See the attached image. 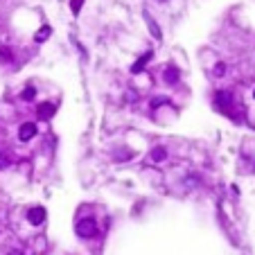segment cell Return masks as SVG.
<instances>
[{
    "instance_id": "obj_1",
    "label": "cell",
    "mask_w": 255,
    "mask_h": 255,
    "mask_svg": "<svg viewBox=\"0 0 255 255\" xmlns=\"http://www.w3.org/2000/svg\"><path fill=\"white\" fill-rule=\"evenodd\" d=\"M97 233V224L95 219H82L77 224V235L79 237H93Z\"/></svg>"
},
{
    "instance_id": "obj_2",
    "label": "cell",
    "mask_w": 255,
    "mask_h": 255,
    "mask_svg": "<svg viewBox=\"0 0 255 255\" xmlns=\"http://www.w3.org/2000/svg\"><path fill=\"white\" fill-rule=\"evenodd\" d=\"M34 133H36V124H34V122H25V124H20V129H18V138L23 140V143L32 140V138H34Z\"/></svg>"
},
{
    "instance_id": "obj_3",
    "label": "cell",
    "mask_w": 255,
    "mask_h": 255,
    "mask_svg": "<svg viewBox=\"0 0 255 255\" xmlns=\"http://www.w3.org/2000/svg\"><path fill=\"white\" fill-rule=\"evenodd\" d=\"M43 219H45V210H43V208H32V210L27 212V221H30V224H34V226L43 224Z\"/></svg>"
},
{
    "instance_id": "obj_4",
    "label": "cell",
    "mask_w": 255,
    "mask_h": 255,
    "mask_svg": "<svg viewBox=\"0 0 255 255\" xmlns=\"http://www.w3.org/2000/svg\"><path fill=\"white\" fill-rule=\"evenodd\" d=\"M54 113H57V106L50 104V102H45V104H41L39 106V118H43V120H50Z\"/></svg>"
},
{
    "instance_id": "obj_5",
    "label": "cell",
    "mask_w": 255,
    "mask_h": 255,
    "mask_svg": "<svg viewBox=\"0 0 255 255\" xmlns=\"http://www.w3.org/2000/svg\"><path fill=\"white\" fill-rule=\"evenodd\" d=\"M149 59H152V52L143 54V57L138 59V64H133V66H131V73H140V70H143L145 66H147V61H149Z\"/></svg>"
},
{
    "instance_id": "obj_6",
    "label": "cell",
    "mask_w": 255,
    "mask_h": 255,
    "mask_svg": "<svg viewBox=\"0 0 255 255\" xmlns=\"http://www.w3.org/2000/svg\"><path fill=\"white\" fill-rule=\"evenodd\" d=\"M145 20H147V25H149V32H152V34H154V36H156V39H161V36H163V34H161V30H158V25H156V20H154V18H152V16H149V14H147V11H145Z\"/></svg>"
},
{
    "instance_id": "obj_7",
    "label": "cell",
    "mask_w": 255,
    "mask_h": 255,
    "mask_svg": "<svg viewBox=\"0 0 255 255\" xmlns=\"http://www.w3.org/2000/svg\"><path fill=\"white\" fill-rule=\"evenodd\" d=\"M50 32H52V30H50V25H43V27H41V30L34 34V41H36V43H43V41L50 36Z\"/></svg>"
},
{
    "instance_id": "obj_8",
    "label": "cell",
    "mask_w": 255,
    "mask_h": 255,
    "mask_svg": "<svg viewBox=\"0 0 255 255\" xmlns=\"http://www.w3.org/2000/svg\"><path fill=\"white\" fill-rule=\"evenodd\" d=\"M165 79H167V84H176L178 82V70L174 68V66H170V68L165 70Z\"/></svg>"
},
{
    "instance_id": "obj_9",
    "label": "cell",
    "mask_w": 255,
    "mask_h": 255,
    "mask_svg": "<svg viewBox=\"0 0 255 255\" xmlns=\"http://www.w3.org/2000/svg\"><path fill=\"white\" fill-rule=\"evenodd\" d=\"M217 104L226 108L228 104H231V93H217Z\"/></svg>"
},
{
    "instance_id": "obj_10",
    "label": "cell",
    "mask_w": 255,
    "mask_h": 255,
    "mask_svg": "<svg viewBox=\"0 0 255 255\" xmlns=\"http://www.w3.org/2000/svg\"><path fill=\"white\" fill-rule=\"evenodd\" d=\"M167 156V152H165V147H156V149H154V152H152V161H163V158H165Z\"/></svg>"
},
{
    "instance_id": "obj_11",
    "label": "cell",
    "mask_w": 255,
    "mask_h": 255,
    "mask_svg": "<svg viewBox=\"0 0 255 255\" xmlns=\"http://www.w3.org/2000/svg\"><path fill=\"white\" fill-rule=\"evenodd\" d=\"M82 5H84V0H70V11L77 16L79 11H82Z\"/></svg>"
},
{
    "instance_id": "obj_12",
    "label": "cell",
    "mask_w": 255,
    "mask_h": 255,
    "mask_svg": "<svg viewBox=\"0 0 255 255\" xmlns=\"http://www.w3.org/2000/svg\"><path fill=\"white\" fill-rule=\"evenodd\" d=\"M34 93H36V90L32 88V86H27V88L23 90V99H34Z\"/></svg>"
},
{
    "instance_id": "obj_13",
    "label": "cell",
    "mask_w": 255,
    "mask_h": 255,
    "mask_svg": "<svg viewBox=\"0 0 255 255\" xmlns=\"http://www.w3.org/2000/svg\"><path fill=\"white\" fill-rule=\"evenodd\" d=\"M224 73H226V66H224V64L215 66V75H217V77H221V75H224Z\"/></svg>"
},
{
    "instance_id": "obj_14",
    "label": "cell",
    "mask_w": 255,
    "mask_h": 255,
    "mask_svg": "<svg viewBox=\"0 0 255 255\" xmlns=\"http://www.w3.org/2000/svg\"><path fill=\"white\" fill-rule=\"evenodd\" d=\"M9 165V161H7V158H0V167H7Z\"/></svg>"
},
{
    "instance_id": "obj_15",
    "label": "cell",
    "mask_w": 255,
    "mask_h": 255,
    "mask_svg": "<svg viewBox=\"0 0 255 255\" xmlns=\"http://www.w3.org/2000/svg\"><path fill=\"white\" fill-rule=\"evenodd\" d=\"M9 255H20V251H11V253Z\"/></svg>"
},
{
    "instance_id": "obj_16",
    "label": "cell",
    "mask_w": 255,
    "mask_h": 255,
    "mask_svg": "<svg viewBox=\"0 0 255 255\" xmlns=\"http://www.w3.org/2000/svg\"><path fill=\"white\" fill-rule=\"evenodd\" d=\"M253 95H255V93H253Z\"/></svg>"
}]
</instances>
